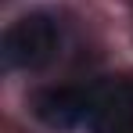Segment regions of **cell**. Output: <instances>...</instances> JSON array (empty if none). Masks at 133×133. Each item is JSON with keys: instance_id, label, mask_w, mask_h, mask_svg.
Here are the masks:
<instances>
[{"instance_id": "6da1fadb", "label": "cell", "mask_w": 133, "mask_h": 133, "mask_svg": "<svg viewBox=\"0 0 133 133\" xmlns=\"http://www.w3.org/2000/svg\"><path fill=\"white\" fill-rule=\"evenodd\" d=\"M58 50V29L47 15H25L4 36V58L11 68H40Z\"/></svg>"}, {"instance_id": "7a4b0ae2", "label": "cell", "mask_w": 133, "mask_h": 133, "mask_svg": "<svg viewBox=\"0 0 133 133\" xmlns=\"http://www.w3.org/2000/svg\"><path fill=\"white\" fill-rule=\"evenodd\" d=\"M94 101H97V94L83 87H54L36 97V115L54 130H68L94 115Z\"/></svg>"}, {"instance_id": "3957f363", "label": "cell", "mask_w": 133, "mask_h": 133, "mask_svg": "<svg viewBox=\"0 0 133 133\" xmlns=\"http://www.w3.org/2000/svg\"><path fill=\"white\" fill-rule=\"evenodd\" d=\"M90 130L94 133H133V87L130 83H115V87L97 94Z\"/></svg>"}]
</instances>
